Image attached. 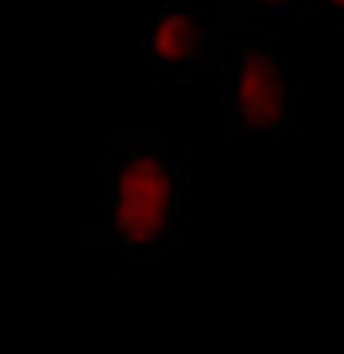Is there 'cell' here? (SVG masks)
<instances>
[{"mask_svg": "<svg viewBox=\"0 0 344 354\" xmlns=\"http://www.w3.org/2000/svg\"><path fill=\"white\" fill-rule=\"evenodd\" d=\"M104 248L124 265H162L183 244L190 155L162 131L114 127L100 145Z\"/></svg>", "mask_w": 344, "mask_h": 354, "instance_id": "6da1fadb", "label": "cell"}, {"mask_svg": "<svg viewBox=\"0 0 344 354\" xmlns=\"http://www.w3.org/2000/svg\"><path fill=\"white\" fill-rule=\"evenodd\" d=\"M221 76V131L228 141H293L300 134L303 80L275 38L244 21L241 0H221L214 45Z\"/></svg>", "mask_w": 344, "mask_h": 354, "instance_id": "7a4b0ae2", "label": "cell"}, {"mask_svg": "<svg viewBox=\"0 0 344 354\" xmlns=\"http://www.w3.org/2000/svg\"><path fill=\"white\" fill-rule=\"evenodd\" d=\"M207 10L197 0H159L141 14L138 52L155 83H197L214 59Z\"/></svg>", "mask_w": 344, "mask_h": 354, "instance_id": "3957f363", "label": "cell"}, {"mask_svg": "<svg viewBox=\"0 0 344 354\" xmlns=\"http://www.w3.org/2000/svg\"><path fill=\"white\" fill-rule=\"evenodd\" d=\"M300 3L303 0H241V10H244V21L255 31L279 38L286 28H293Z\"/></svg>", "mask_w": 344, "mask_h": 354, "instance_id": "277c9868", "label": "cell"}, {"mask_svg": "<svg viewBox=\"0 0 344 354\" xmlns=\"http://www.w3.org/2000/svg\"><path fill=\"white\" fill-rule=\"evenodd\" d=\"M303 21H324L331 28H344V0H303L293 28L303 24Z\"/></svg>", "mask_w": 344, "mask_h": 354, "instance_id": "5b68a950", "label": "cell"}]
</instances>
